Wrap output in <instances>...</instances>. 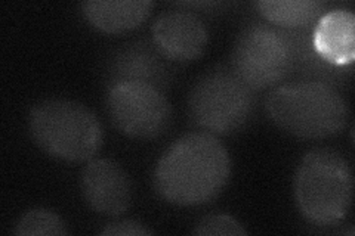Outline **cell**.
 I'll return each instance as SVG.
<instances>
[{"label": "cell", "mask_w": 355, "mask_h": 236, "mask_svg": "<svg viewBox=\"0 0 355 236\" xmlns=\"http://www.w3.org/2000/svg\"><path fill=\"white\" fill-rule=\"evenodd\" d=\"M191 233L197 236H244L248 230L228 215H209L196 224Z\"/></svg>", "instance_id": "cell-15"}, {"label": "cell", "mask_w": 355, "mask_h": 236, "mask_svg": "<svg viewBox=\"0 0 355 236\" xmlns=\"http://www.w3.org/2000/svg\"><path fill=\"white\" fill-rule=\"evenodd\" d=\"M82 195L95 212L119 217L132 204L133 188L129 174L119 163L108 158L87 161L80 177Z\"/></svg>", "instance_id": "cell-9"}, {"label": "cell", "mask_w": 355, "mask_h": 236, "mask_svg": "<svg viewBox=\"0 0 355 236\" xmlns=\"http://www.w3.org/2000/svg\"><path fill=\"white\" fill-rule=\"evenodd\" d=\"M257 105L254 91L231 69H215L193 86L188 116L193 125L214 136H228L248 125Z\"/></svg>", "instance_id": "cell-5"}, {"label": "cell", "mask_w": 355, "mask_h": 236, "mask_svg": "<svg viewBox=\"0 0 355 236\" xmlns=\"http://www.w3.org/2000/svg\"><path fill=\"white\" fill-rule=\"evenodd\" d=\"M230 176L225 146L214 134L193 131L164 151L154 170V189L169 204L196 207L214 201Z\"/></svg>", "instance_id": "cell-1"}, {"label": "cell", "mask_w": 355, "mask_h": 236, "mask_svg": "<svg viewBox=\"0 0 355 236\" xmlns=\"http://www.w3.org/2000/svg\"><path fill=\"white\" fill-rule=\"evenodd\" d=\"M230 69L252 91L277 86L291 75L293 52L286 31L252 24L236 39Z\"/></svg>", "instance_id": "cell-6"}, {"label": "cell", "mask_w": 355, "mask_h": 236, "mask_svg": "<svg viewBox=\"0 0 355 236\" xmlns=\"http://www.w3.org/2000/svg\"><path fill=\"white\" fill-rule=\"evenodd\" d=\"M148 0H89L82 3L86 21L107 35H121L138 28L151 14Z\"/></svg>", "instance_id": "cell-12"}, {"label": "cell", "mask_w": 355, "mask_h": 236, "mask_svg": "<svg viewBox=\"0 0 355 236\" xmlns=\"http://www.w3.org/2000/svg\"><path fill=\"white\" fill-rule=\"evenodd\" d=\"M265 109L277 127L301 139L335 136L349 120V108L340 92L320 82L277 86L266 96Z\"/></svg>", "instance_id": "cell-2"}, {"label": "cell", "mask_w": 355, "mask_h": 236, "mask_svg": "<svg viewBox=\"0 0 355 236\" xmlns=\"http://www.w3.org/2000/svg\"><path fill=\"white\" fill-rule=\"evenodd\" d=\"M257 8L262 17L284 30L315 26L326 12V3L318 0H259Z\"/></svg>", "instance_id": "cell-13"}, {"label": "cell", "mask_w": 355, "mask_h": 236, "mask_svg": "<svg viewBox=\"0 0 355 236\" xmlns=\"http://www.w3.org/2000/svg\"><path fill=\"white\" fill-rule=\"evenodd\" d=\"M153 42L169 61L191 62L205 53L209 31L191 10L171 9L154 19Z\"/></svg>", "instance_id": "cell-10"}, {"label": "cell", "mask_w": 355, "mask_h": 236, "mask_svg": "<svg viewBox=\"0 0 355 236\" xmlns=\"http://www.w3.org/2000/svg\"><path fill=\"white\" fill-rule=\"evenodd\" d=\"M154 232L137 220H120L110 223L99 232L103 236H148Z\"/></svg>", "instance_id": "cell-16"}, {"label": "cell", "mask_w": 355, "mask_h": 236, "mask_svg": "<svg viewBox=\"0 0 355 236\" xmlns=\"http://www.w3.org/2000/svg\"><path fill=\"white\" fill-rule=\"evenodd\" d=\"M18 236H64L69 235L65 221L51 210L35 208L24 212L15 224Z\"/></svg>", "instance_id": "cell-14"}, {"label": "cell", "mask_w": 355, "mask_h": 236, "mask_svg": "<svg viewBox=\"0 0 355 236\" xmlns=\"http://www.w3.org/2000/svg\"><path fill=\"white\" fill-rule=\"evenodd\" d=\"M28 130L44 154L67 163L94 160L104 140L98 117L70 99H46L36 104L28 114Z\"/></svg>", "instance_id": "cell-3"}, {"label": "cell", "mask_w": 355, "mask_h": 236, "mask_svg": "<svg viewBox=\"0 0 355 236\" xmlns=\"http://www.w3.org/2000/svg\"><path fill=\"white\" fill-rule=\"evenodd\" d=\"M107 112L113 126L132 139H157L172 125V105L164 92L141 83L107 89Z\"/></svg>", "instance_id": "cell-7"}, {"label": "cell", "mask_w": 355, "mask_h": 236, "mask_svg": "<svg viewBox=\"0 0 355 236\" xmlns=\"http://www.w3.org/2000/svg\"><path fill=\"white\" fill-rule=\"evenodd\" d=\"M315 52L333 66H347L355 60V17L348 9L324 12L313 27Z\"/></svg>", "instance_id": "cell-11"}, {"label": "cell", "mask_w": 355, "mask_h": 236, "mask_svg": "<svg viewBox=\"0 0 355 236\" xmlns=\"http://www.w3.org/2000/svg\"><path fill=\"white\" fill-rule=\"evenodd\" d=\"M173 77V62L166 58L154 42L148 40L128 43L114 51L107 61V89L121 83H141L166 93Z\"/></svg>", "instance_id": "cell-8"}, {"label": "cell", "mask_w": 355, "mask_h": 236, "mask_svg": "<svg viewBox=\"0 0 355 236\" xmlns=\"http://www.w3.org/2000/svg\"><path fill=\"white\" fill-rule=\"evenodd\" d=\"M354 181L348 161L330 148L304 155L295 174V199L301 215L315 226H333L347 217Z\"/></svg>", "instance_id": "cell-4"}]
</instances>
